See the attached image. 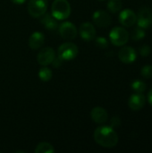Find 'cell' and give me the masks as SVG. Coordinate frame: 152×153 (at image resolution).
<instances>
[{
	"label": "cell",
	"mask_w": 152,
	"mask_h": 153,
	"mask_svg": "<svg viewBox=\"0 0 152 153\" xmlns=\"http://www.w3.org/2000/svg\"><path fill=\"white\" fill-rule=\"evenodd\" d=\"M95 142L104 148H114L118 143V135L111 126H99L93 134Z\"/></svg>",
	"instance_id": "obj_1"
},
{
	"label": "cell",
	"mask_w": 152,
	"mask_h": 153,
	"mask_svg": "<svg viewBox=\"0 0 152 153\" xmlns=\"http://www.w3.org/2000/svg\"><path fill=\"white\" fill-rule=\"evenodd\" d=\"M51 14L57 20L67 19L71 14V5L67 0H55L51 6Z\"/></svg>",
	"instance_id": "obj_2"
},
{
	"label": "cell",
	"mask_w": 152,
	"mask_h": 153,
	"mask_svg": "<svg viewBox=\"0 0 152 153\" xmlns=\"http://www.w3.org/2000/svg\"><path fill=\"white\" fill-rule=\"evenodd\" d=\"M79 53L78 47L73 42H65L63 43L57 50L58 57L63 61H71L74 59Z\"/></svg>",
	"instance_id": "obj_3"
},
{
	"label": "cell",
	"mask_w": 152,
	"mask_h": 153,
	"mask_svg": "<svg viewBox=\"0 0 152 153\" xmlns=\"http://www.w3.org/2000/svg\"><path fill=\"white\" fill-rule=\"evenodd\" d=\"M129 33L123 27H115L110 30L109 39L115 46L120 47L125 45L129 40Z\"/></svg>",
	"instance_id": "obj_4"
},
{
	"label": "cell",
	"mask_w": 152,
	"mask_h": 153,
	"mask_svg": "<svg viewBox=\"0 0 152 153\" xmlns=\"http://www.w3.org/2000/svg\"><path fill=\"white\" fill-rule=\"evenodd\" d=\"M47 10V0H30L28 13L33 18H39Z\"/></svg>",
	"instance_id": "obj_5"
},
{
	"label": "cell",
	"mask_w": 152,
	"mask_h": 153,
	"mask_svg": "<svg viewBox=\"0 0 152 153\" xmlns=\"http://www.w3.org/2000/svg\"><path fill=\"white\" fill-rule=\"evenodd\" d=\"M57 29H58V32L61 38L64 39L72 40L77 37V34H78L77 28L73 23L70 22H62L61 24H59Z\"/></svg>",
	"instance_id": "obj_6"
},
{
	"label": "cell",
	"mask_w": 152,
	"mask_h": 153,
	"mask_svg": "<svg viewBox=\"0 0 152 153\" xmlns=\"http://www.w3.org/2000/svg\"><path fill=\"white\" fill-rule=\"evenodd\" d=\"M138 26L142 29H148L152 25V11L151 8L143 6L140 9L137 15Z\"/></svg>",
	"instance_id": "obj_7"
},
{
	"label": "cell",
	"mask_w": 152,
	"mask_h": 153,
	"mask_svg": "<svg viewBox=\"0 0 152 153\" xmlns=\"http://www.w3.org/2000/svg\"><path fill=\"white\" fill-rule=\"evenodd\" d=\"M55 57H56L55 50L50 47H46L39 52L37 56V61L40 65L47 66L48 65L52 64Z\"/></svg>",
	"instance_id": "obj_8"
},
{
	"label": "cell",
	"mask_w": 152,
	"mask_h": 153,
	"mask_svg": "<svg viewBox=\"0 0 152 153\" xmlns=\"http://www.w3.org/2000/svg\"><path fill=\"white\" fill-rule=\"evenodd\" d=\"M92 20L94 23L100 28H106L109 26L112 22L110 15L103 10H98L94 12L92 15Z\"/></svg>",
	"instance_id": "obj_9"
},
{
	"label": "cell",
	"mask_w": 152,
	"mask_h": 153,
	"mask_svg": "<svg viewBox=\"0 0 152 153\" xmlns=\"http://www.w3.org/2000/svg\"><path fill=\"white\" fill-rule=\"evenodd\" d=\"M80 36L84 41H91L96 37V30L92 23L90 22H82L80 26Z\"/></svg>",
	"instance_id": "obj_10"
},
{
	"label": "cell",
	"mask_w": 152,
	"mask_h": 153,
	"mask_svg": "<svg viewBox=\"0 0 152 153\" xmlns=\"http://www.w3.org/2000/svg\"><path fill=\"white\" fill-rule=\"evenodd\" d=\"M118 57L125 64H132L137 58V53L132 47H123L118 52Z\"/></svg>",
	"instance_id": "obj_11"
},
{
	"label": "cell",
	"mask_w": 152,
	"mask_h": 153,
	"mask_svg": "<svg viewBox=\"0 0 152 153\" xmlns=\"http://www.w3.org/2000/svg\"><path fill=\"white\" fill-rule=\"evenodd\" d=\"M119 22L125 27L133 26L137 21V15L131 9H125L119 13Z\"/></svg>",
	"instance_id": "obj_12"
},
{
	"label": "cell",
	"mask_w": 152,
	"mask_h": 153,
	"mask_svg": "<svg viewBox=\"0 0 152 153\" xmlns=\"http://www.w3.org/2000/svg\"><path fill=\"white\" fill-rule=\"evenodd\" d=\"M145 102H146V99L142 93H135L131 95L128 100V105L132 110L139 111L144 107Z\"/></svg>",
	"instance_id": "obj_13"
},
{
	"label": "cell",
	"mask_w": 152,
	"mask_h": 153,
	"mask_svg": "<svg viewBox=\"0 0 152 153\" xmlns=\"http://www.w3.org/2000/svg\"><path fill=\"white\" fill-rule=\"evenodd\" d=\"M90 117L97 124H104L108 119V114L105 108L101 107H96L92 108L90 112Z\"/></svg>",
	"instance_id": "obj_14"
},
{
	"label": "cell",
	"mask_w": 152,
	"mask_h": 153,
	"mask_svg": "<svg viewBox=\"0 0 152 153\" xmlns=\"http://www.w3.org/2000/svg\"><path fill=\"white\" fill-rule=\"evenodd\" d=\"M44 42H45V35L40 31H35L30 36L28 44L31 49L35 50L41 48Z\"/></svg>",
	"instance_id": "obj_15"
},
{
	"label": "cell",
	"mask_w": 152,
	"mask_h": 153,
	"mask_svg": "<svg viewBox=\"0 0 152 153\" xmlns=\"http://www.w3.org/2000/svg\"><path fill=\"white\" fill-rule=\"evenodd\" d=\"M40 22L46 29H47L49 30H55L59 26L57 20L51 13H44L41 16Z\"/></svg>",
	"instance_id": "obj_16"
},
{
	"label": "cell",
	"mask_w": 152,
	"mask_h": 153,
	"mask_svg": "<svg viewBox=\"0 0 152 153\" xmlns=\"http://www.w3.org/2000/svg\"><path fill=\"white\" fill-rule=\"evenodd\" d=\"M35 153H54L55 152V149L53 148V146L46 142L40 143H39L36 148H35Z\"/></svg>",
	"instance_id": "obj_17"
},
{
	"label": "cell",
	"mask_w": 152,
	"mask_h": 153,
	"mask_svg": "<svg viewBox=\"0 0 152 153\" xmlns=\"http://www.w3.org/2000/svg\"><path fill=\"white\" fill-rule=\"evenodd\" d=\"M39 77L42 82H48L52 78V71L47 66H43L39 71Z\"/></svg>",
	"instance_id": "obj_18"
},
{
	"label": "cell",
	"mask_w": 152,
	"mask_h": 153,
	"mask_svg": "<svg viewBox=\"0 0 152 153\" xmlns=\"http://www.w3.org/2000/svg\"><path fill=\"white\" fill-rule=\"evenodd\" d=\"M107 6H108V9L111 13H116L122 9L123 3H122V0H109Z\"/></svg>",
	"instance_id": "obj_19"
},
{
	"label": "cell",
	"mask_w": 152,
	"mask_h": 153,
	"mask_svg": "<svg viewBox=\"0 0 152 153\" xmlns=\"http://www.w3.org/2000/svg\"><path fill=\"white\" fill-rule=\"evenodd\" d=\"M132 89L136 93H142L146 90V84L141 80H135L132 82Z\"/></svg>",
	"instance_id": "obj_20"
},
{
	"label": "cell",
	"mask_w": 152,
	"mask_h": 153,
	"mask_svg": "<svg viewBox=\"0 0 152 153\" xmlns=\"http://www.w3.org/2000/svg\"><path fill=\"white\" fill-rule=\"evenodd\" d=\"M145 37V31L142 28H136L134 29L131 33V39L133 40H141Z\"/></svg>",
	"instance_id": "obj_21"
},
{
	"label": "cell",
	"mask_w": 152,
	"mask_h": 153,
	"mask_svg": "<svg viewBox=\"0 0 152 153\" xmlns=\"http://www.w3.org/2000/svg\"><path fill=\"white\" fill-rule=\"evenodd\" d=\"M141 74L142 77L146 79H150L152 77V65H144L142 70H141Z\"/></svg>",
	"instance_id": "obj_22"
},
{
	"label": "cell",
	"mask_w": 152,
	"mask_h": 153,
	"mask_svg": "<svg viewBox=\"0 0 152 153\" xmlns=\"http://www.w3.org/2000/svg\"><path fill=\"white\" fill-rule=\"evenodd\" d=\"M96 45L100 48H107L108 47V41L104 37H99L95 39Z\"/></svg>",
	"instance_id": "obj_23"
},
{
	"label": "cell",
	"mask_w": 152,
	"mask_h": 153,
	"mask_svg": "<svg viewBox=\"0 0 152 153\" xmlns=\"http://www.w3.org/2000/svg\"><path fill=\"white\" fill-rule=\"evenodd\" d=\"M140 54L142 56H148L151 52V48L149 45H143L141 48H140Z\"/></svg>",
	"instance_id": "obj_24"
},
{
	"label": "cell",
	"mask_w": 152,
	"mask_h": 153,
	"mask_svg": "<svg viewBox=\"0 0 152 153\" xmlns=\"http://www.w3.org/2000/svg\"><path fill=\"white\" fill-rule=\"evenodd\" d=\"M121 126V119L118 117H114L110 120V126L111 127H118Z\"/></svg>",
	"instance_id": "obj_25"
},
{
	"label": "cell",
	"mask_w": 152,
	"mask_h": 153,
	"mask_svg": "<svg viewBox=\"0 0 152 153\" xmlns=\"http://www.w3.org/2000/svg\"><path fill=\"white\" fill-rule=\"evenodd\" d=\"M62 64H63V60L60 58V57H55V59L53 60V62H52V65H53V66L54 67H56V68H58V67H60L61 65H62Z\"/></svg>",
	"instance_id": "obj_26"
},
{
	"label": "cell",
	"mask_w": 152,
	"mask_h": 153,
	"mask_svg": "<svg viewBox=\"0 0 152 153\" xmlns=\"http://www.w3.org/2000/svg\"><path fill=\"white\" fill-rule=\"evenodd\" d=\"M148 101H149V103L152 106V89L149 91V93H148Z\"/></svg>",
	"instance_id": "obj_27"
},
{
	"label": "cell",
	"mask_w": 152,
	"mask_h": 153,
	"mask_svg": "<svg viewBox=\"0 0 152 153\" xmlns=\"http://www.w3.org/2000/svg\"><path fill=\"white\" fill-rule=\"evenodd\" d=\"M11 1L15 4H22L23 3L26 2V0H11Z\"/></svg>",
	"instance_id": "obj_28"
}]
</instances>
